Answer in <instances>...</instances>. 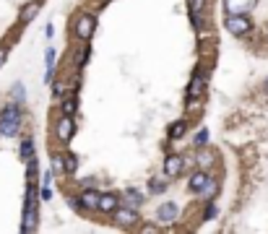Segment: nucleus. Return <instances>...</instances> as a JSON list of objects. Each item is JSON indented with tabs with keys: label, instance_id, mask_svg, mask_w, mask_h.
Masks as SVG:
<instances>
[{
	"label": "nucleus",
	"instance_id": "nucleus-28",
	"mask_svg": "<svg viewBox=\"0 0 268 234\" xmlns=\"http://www.w3.org/2000/svg\"><path fill=\"white\" fill-rule=\"evenodd\" d=\"M214 161H216V159H214V154H200V156H198V167L209 172V167H211Z\"/></svg>",
	"mask_w": 268,
	"mask_h": 234
},
{
	"label": "nucleus",
	"instance_id": "nucleus-32",
	"mask_svg": "<svg viewBox=\"0 0 268 234\" xmlns=\"http://www.w3.org/2000/svg\"><path fill=\"white\" fill-rule=\"evenodd\" d=\"M39 200H52V185H44L39 190Z\"/></svg>",
	"mask_w": 268,
	"mask_h": 234
},
{
	"label": "nucleus",
	"instance_id": "nucleus-19",
	"mask_svg": "<svg viewBox=\"0 0 268 234\" xmlns=\"http://www.w3.org/2000/svg\"><path fill=\"white\" fill-rule=\"evenodd\" d=\"M216 193H219V180L209 174V180H206V185H203V190H200L198 195L203 198V200H211V198H214Z\"/></svg>",
	"mask_w": 268,
	"mask_h": 234
},
{
	"label": "nucleus",
	"instance_id": "nucleus-1",
	"mask_svg": "<svg viewBox=\"0 0 268 234\" xmlns=\"http://www.w3.org/2000/svg\"><path fill=\"white\" fill-rule=\"evenodd\" d=\"M39 226V193H37V182L26 185V198H24V221H21V231L32 234Z\"/></svg>",
	"mask_w": 268,
	"mask_h": 234
},
{
	"label": "nucleus",
	"instance_id": "nucleus-17",
	"mask_svg": "<svg viewBox=\"0 0 268 234\" xmlns=\"http://www.w3.org/2000/svg\"><path fill=\"white\" fill-rule=\"evenodd\" d=\"M185 133H188V120H174V123H169V128H167L169 140H180V138H185Z\"/></svg>",
	"mask_w": 268,
	"mask_h": 234
},
{
	"label": "nucleus",
	"instance_id": "nucleus-18",
	"mask_svg": "<svg viewBox=\"0 0 268 234\" xmlns=\"http://www.w3.org/2000/svg\"><path fill=\"white\" fill-rule=\"evenodd\" d=\"M123 200H125V206H130V208H141L146 198H143V193H141V190H133V187H130V190H125Z\"/></svg>",
	"mask_w": 268,
	"mask_h": 234
},
{
	"label": "nucleus",
	"instance_id": "nucleus-26",
	"mask_svg": "<svg viewBox=\"0 0 268 234\" xmlns=\"http://www.w3.org/2000/svg\"><path fill=\"white\" fill-rule=\"evenodd\" d=\"M206 143H209V130L200 128V130L195 133V138H193V146H195V149H203Z\"/></svg>",
	"mask_w": 268,
	"mask_h": 234
},
{
	"label": "nucleus",
	"instance_id": "nucleus-33",
	"mask_svg": "<svg viewBox=\"0 0 268 234\" xmlns=\"http://www.w3.org/2000/svg\"><path fill=\"white\" fill-rule=\"evenodd\" d=\"M8 55H11V50H8L6 44H0V68H3V65L8 63Z\"/></svg>",
	"mask_w": 268,
	"mask_h": 234
},
{
	"label": "nucleus",
	"instance_id": "nucleus-15",
	"mask_svg": "<svg viewBox=\"0 0 268 234\" xmlns=\"http://www.w3.org/2000/svg\"><path fill=\"white\" fill-rule=\"evenodd\" d=\"M206 180H209V172L198 167V169L190 174V180H188V187H190L193 193H200V190H203V185H206Z\"/></svg>",
	"mask_w": 268,
	"mask_h": 234
},
{
	"label": "nucleus",
	"instance_id": "nucleus-11",
	"mask_svg": "<svg viewBox=\"0 0 268 234\" xmlns=\"http://www.w3.org/2000/svg\"><path fill=\"white\" fill-rule=\"evenodd\" d=\"M78 198H81L83 211H99V198H102V193H97L94 187H83V193H81Z\"/></svg>",
	"mask_w": 268,
	"mask_h": 234
},
{
	"label": "nucleus",
	"instance_id": "nucleus-12",
	"mask_svg": "<svg viewBox=\"0 0 268 234\" xmlns=\"http://www.w3.org/2000/svg\"><path fill=\"white\" fill-rule=\"evenodd\" d=\"M258 0H224V11L227 13H250L255 8Z\"/></svg>",
	"mask_w": 268,
	"mask_h": 234
},
{
	"label": "nucleus",
	"instance_id": "nucleus-3",
	"mask_svg": "<svg viewBox=\"0 0 268 234\" xmlns=\"http://www.w3.org/2000/svg\"><path fill=\"white\" fill-rule=\"evenodd\" d=\"M224 29L234 37H245V34H250L253 32V21L248 13H227L224 18Z\"/></svg>",
	"mask_w": 268,
	"mask_h": 234
},
{
	"label": "nucleus",
	"instance_id": "nucleus-13",
	"mask_svg": "<svg viewBox=\"0 0 268 234\" xmlns=\"http://www.w3.org/2000/svg\"><path fill=\"white\" fill-rule=\"evenodd\" d=\"M120 195H115V193H102V198H99V211L102 214H112V211L120 206Z\"/></svg>",
	"mask_w": 268,
	"mask_h": 234
},
{
	"label": "nucleus",
	"instance_id": "nucleus-16",
	"mask_svg": "<svg viewBox=\"0 0 268 234\" xmlns=\"http://www.w3.org/2000/svg\"><path fill=\"white\" fill-rule=\"evenodd\" d=\"M60 112H63V114H76V112H78V97H76V91H68V94L63 97Z\"/></svg>",
	"mask_w": 268,
	"mask_h": 234
},
{
	"label": "nucleus",
	"instance_id": "nucleus-8",
	"mask_svg": "<svg viewBox=\"0 0 268 234\" xmlns=\"http://www.w3.org/2000/svg\"><path fill=\"white\" fill-rule=\"evenodd\" d=\"M177 216H180V208H177V203H172V200H167V203H162L159 208H156V224H162V226L174 224Z\"/></svg>",
	"mask_w": 268,
	"mask_h": 234
},
{
	"label": "nucleus",
	"instance_id": "nucleus-22",
	"mask_svg": "<svg viewBox=\"0 0 268 234\" xmlns=\"http://www.w3.org/2000/svg\"><path fill=\"white\" fill-rule=\"evenodd\" d=\"M167 182H169L167 174H164V177L151 180V182H148V193H154V195H156V193H164V190H167Z\"/></svg>",
	"mask_w": 268,
	"mask_h": 234
},
{
	"label": "nucleus",
	"instance_id": "nucleus-23",
	"mask_svg": "<svg viewBox=\"0 0 268 234\" xmlns=\"http://www.w3.org/2000/svg\"><path fill=\"white\" fill-rule=\"evenodd\" d=\"M21 156L24 159H32L34 156V138H29V135H24V140H21Z\"/></svg>",
	"mask_w": 268,
	"mask_h": 234
},
{
	"label": "nucleus",
	"instance_id": "nucleus-34",
	"mask_svg": "<svg viewBox=\"0 0 268 234\" xmlns=\"http://www.w3.org/2000/svg\"><path fill=\"white\" fill-rule=\"evenodd\" d=\"M55 34V26H52V23H47V29H44V37H52Z\"/></svg>",
	"mask_w": 268,
	"mask_h": 234
},
{
	"label": "nucleus",
	"instance_id": "nucleus-25",
	"mask_svg": "<svg viewBox=\"0 0 268 234\" xmlns=\"http://www.w3.org/2000/svg\"><path fill=\"white\" fill-rule=\"evenodd\" d=\"M37 169H39V164H37V156L26 159V180H29V182H37Z\"/></svg>",
	"mask_w": 268,
	"mask_h": 234
},
{
	"label": "nucleus",
	"instance_id": "nucleus-10",
	"mask_svg": "<svg viewBox=\"0 0 268 234\" xmlns=\"http://www.w3.org/2000/svg\"><path fill=\"white\" fill-rule=\"evenodd\" d=\"M206 6H209V0H188V8H190V21H193V26L200 32V26H203V13H206Z\"/></svg>",
	"mask_w": 268,
	"mask_h": 234
},
{
	"label": "nucleus",
	"instance_id": "nucleus-29",
	"mask_svg": "<svg viewBox=\"0 0 268 234\" xmlns=\"http://www.w3.org/2000/svg\"><path fill=\"white\" fill-rule=\"evenodd\" d=\"M52 172L55 174H65V169H63V154H52Z\"/></svg>",
	"mask_w": 268,
	"mask_h": 234
},
{
	"label": "nucleus",
	"instance_id": "nucleus-7",
	"mask_svg": "<svg viewBox=\"0 0 268 234\" xmlns=\"http://www.w3.org/2000/svg\"><path fill=\"white\" fill-rule=\"evenodd\" d=\"M76 135V120H73V114H60V120L55 123V138L60 140V143L68 146L71 140Z\"/></svg>",
	"mask_w": 268,
	"mask_h": 234
},
{
	"label": "nucleus",
	"instance_id": "nucleus-2",
	"mask_svg": "<svg viewBox=\"0 0 268 234\" xmlns=\"http://www.w3.org/2000/svg\"><path fill=\"white\" fill-rule=\"evenodd\" d=\"M21 123H24V112H21L18 102H8L0 109V138H13L21 133Z\"/></svg>",
	"mask_w": 268,
	"mask_h": 234
},
{
	"label": "nucleus",
	"instance_id": "nucleus-36",
	"mask_svg": "<svg viewBox=\"0 0 268 234\" xmlns=\"http://www.w3.org/2000/svg\"><path fill=\"white\" fill-rule=\"evenodd\" d=\"M265 34H268V26H265Z\"/></svg>",
	"mask_w": 268,
	"mask_h": 234
},
{
	"label": "nucleus",
	"instance_id": "nucleus-5",
	"mask_svg": "<svg viewBox=\"0 0 268 234\" xmlns=\"http://www.w3.org/2000/svg\"><path fill=\"white\" fill-rule=\"evenodd\" d=\"M206 86H209V76H206L203 65H198L190 83H188V99H203L206 97Z\"/></svg>",
	"mask_w": 268,
	"mask_h": 234
},
{
	"label": "nucleus",
	"instance_id": "nucleus-6",
	"mask_svg": "<svg viewBox=\"0 0 268 234\" xmlns=\"http://www.w3.org/2000/svg\"><path fill=\"white\" fill-rule=\"evenodd\" d=\"M112 219H115V224L123 226V229H133V226L141 224L138 208H130V206H117V208L112 211Z\"/></svg>",
	"mask_w": 268,
	"mask_h": 234
},
{
	"label": "nucleus",
	"instance_id": "nucleus-14",
	"mask_svg": "<svg viewBox=\"0 0 268 234\" xmlns=\"http://www.w3.org/2000/svg\"><path fill=\"white\" fill-rule=\"evenodd\" d=\"M39 8H42L39 0H32V3H26L24 8H21V13H18V21H21V23H32V21L37 18Z\"/></svg>",
	"mask_w": 268,
	"mask_h": 234
},
{
	"label": "nucleus",
	"instance_id": "nucleus-9",
	"mask_svg": "<svg viewBox=\"0 0 268 234\" xmlns=\"http://www.w3.org/2000/svg\"><path fill=\"white\" fill-rule=\"evenodd\" d=\"M183 169H185V156H180V154H169V156L164 159V174H167L169 180L180 177Z\"/></svg>",
	"mask_w": 268,
	"mask_h": 234
},
{
	"label": "nucleus",
	"instance_id": "nucleus-20",
	"mask_svg": "<svg viewBox=\"0 0 268 234\" xmlns=\"http://www.w3.org/2000/svg\"><path fill=\"white\" fill-rule=\"evenodd\" d=\"M63 169H65V174H76L78 172V156L76 154H63Z\"/></svg>",
	"mask_w": 268,
	"mask_h": 234
},
{
	"label": "nucleus",
	"instance_id": "nucleus-30",
	"mask_svg": "<svg viewBox=\"0 0 268 234\" xmlns=\"http://www.w3.org/2000/svg\"><path fill=\"white\" fill-rule=\"evenodd\" d=\"M68 206L73 211H78V214H83V206H81V198L78 195H68Z\"/></svg>",
	"mask_w": 268,
	"mask_h": 234
},
{
	"label": "nucleus",
	"instance_id": "nucleus-4",
	"mask_svg": "<svg viewBox=\"0 0 268 234\" xmlns=\"http://www.w3.org/2000/svg\"><path fill=\"white\" fill-rule=\"evenodd\" d=\"M94 32H97V16H94V13H81V16L76 18V23H73L76 39L88 42V39L94 37Z\"/></svg>",
	"mask_w": 268,
	"mask_h": 234
},
{
	"label": "nucleus",
	"instance_id": "nucleus-21",
	"mask_svg": "<svg viewBox=\"0 0 268 234\" xmlns=\"http://www.w3.org/2000/svg\"><path fill=\"white\" fill-rule=\"evenodd\" d=\"M11 97H13V102H26V86L21 83V81H16L13 86H11Z\"/></svg>",
	"mask_w": 268,
	"mask_h": 234
},
{
	"label": "nucleus",
	"instance_id": "nucleus-35",
	"mask_svg": "<svg viewBox=\"0 0 268 234\" xmlns=\"http://www.w3.org/2000/svg\"><path fill=\"white\" fill-rule=\"evenodd\" d=\"M263 91H265V94H268V78H265V81H263Z\"/></svg>",
	"mask_w": 268,
	"mask_h": 234
},
{
	"label": "nucleus",
	"instance_id": "nucleus-27",
	"mask_svg": "<svg viewBox=\"0 0 268 234\" xmlns=\"http://www.w3.org/2000/svg\"><path fill=\"white\" fill-rule=\"evenodd\" d=\"M50 86H52V94H55L57 99H63L65 94H68V86H65V81H60V78H55Z\"/></svg>",
	"mask_w": 268,
	"mask_h": 234
},
{
	"label": "nucleus",
	"instance_id": "nucleus-24",
	"mask_svg": "<svg viewBox=\"0 0 268 234\" xmlns=\"http://www.w3.org/2000/svg\"><path fill=\"white\" fill-rule=\"evenodd\" d=\"M88 60H92V50H88V42H86V47H81V50H78V55H76V68L81 70Z\"/></svg>",
	"mask_w": 268,
	"mask_h": 234
},
{
	"label": "nucleus",
	"instance_id": "nucleus-31",
	"mask_svg": "<svg viewBox=\"0 0 268 234\" xmlns=\"http://www.w3.org/2000/svg\"><path fill=\"white\" fill-rule=\"evenodd\" d=\"M216 214H219V211H216V206L209 200V206H206V211H203V219H206V221H211V219H216Z\"/></svg>",
	"mask_w": 268,
	"mask_h": 234
}]
</instances>
